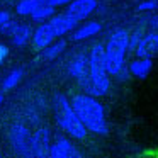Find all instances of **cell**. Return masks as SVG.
Wrapping results in <instances>:
<instances>
[{
  "label": "cell",
  "mask_w": 158,
  "mask_h": 158,
  "mask_svg": "<svg viewBox=\"0 0 158 158\" xmlns=\"http://www.w3.org/2000/svg\"><path fill=\"white\" fill-rule=\"evenodd\" d=\"M72 109L80 119V123L85 126L87 131H92L95 134H107L109 126L106 119V110L104 106L92 95L78 94L72 99Z\"/></svg>",
  "instance_id": "cell-1"
},
{
  "label": "cell",
  "mask_w": 158,
  "mask_h": 158,
  "mask_svg": "<svg viewBox=\"0 0 158 158\" xmlns=\"http://www.w3.org/2000/svg\"><path fill=\"white\" fill-rule=\"evenodd\" d=\"M53 114H55V121L68 136L75 138V139H85L87 129L77 114L73 112L72 104L63 94H55L53 95Z\"/></svg>",
  "instance_id": "cell-2"
},
{
  "label": "cell",
  "mask_w": 158,
  "mask_h": 158,
  "mask_svg": "<svg viewBox=\"0 0 158 158\" xmlns=\"http://www.w3.org/2000/svg\"><path fill=\"white\" fill-rule=\"evenodd\" d=\"M89 75H90V90L87 95L92 97H104L109 92V75L106 70V61H104V46L100 43L92 46L89 55Z\"/></svg>",
  "instance_id": "cell-3"
},
{
  "label": "cell",
  "mask_w": 158,
  "mask_h": 158,
  "mask_svg": "<svg viewBox=\"0 0 158 158\" xmlns=\"http://www.w3.org/2000/svg\"><path fill=\"white\" fill-rule=\"evenodd\" d=\"M127 51V32L124 29H117L109 38L104 46V61H106L107 75L116 77L124 68V56Z\"/></svg>",
  "instance_id": "cell-4"
},
{
  "label": "cell",
  "mask_w": 158,
  "mask_h": 158,
  "mask_svg": "<svg viewBox=\"0 0 158 158\" xmlns=\"http://www.w3.org/2000/svg\"><path fill=\"white\" fill-rule=\"evenodd\" d=\"M10 143L14 151L21 158H32L31 151V134L22 124H14L10 129Z\"/></svg>",
  "instance_id": "cell-5"
},
{
  "label": "cell",
  "mask_w": 158,
  "mask_h": 158,
  "mask_svg": "<svg viewBox=\"0 0 158 158\" xmlns=\"http://www.w3.org/2000/svg\"><path fill=\"white\" fill-rule=\"evenodd\" d=\"M70 75L78 82V85L89 94L90 90V75H89V60L85 55H77L70 63Z\"/></svg>",
  "instance_id": "cell-6"
},
{
  "label": "cell",
  "mask_w": 158,
  "mask_h": 158,
  "mask_svg": "<svg viewBox=\"0 0 158 158\" xmlns=\"http://www.w3.org/2000/svg\"><path fill=\"white\" fill-rule=\"evenodd\" d=\"M51 148V134L48 127H39L31 136V151L32 158H49Z\"/></svg>",
  "instance_id": "cell-7"
},
{
  "label": "cell",
  "mask_w": 158,
  "mask_h": 158,
  "mask_svg": "<svg viewBox=\"0 0 158 158\" xmlns=\"http://www.w3.org/2000/svg\"><path fill=\"white\" fill-rule=\"evenodd\" d=\"M49 158H82L78 148L66 138H56L49 148Z\"/></svg>",
  "instance_id": "cell-8"
},
{
  "label": "cell",
  "mask_w": 158,
  "mask_h": 158,
  "mask_svg": "<svg viewBox=\"0 0 158 158\" xmlns=\"http://www.w3.org/2000/svg\"><path fill=\"white\" fill-rule=\"evenodd\" d=\"M95 9H97V0H73V2L68 4V7H66L65 15L75 19V21H83Z\"/></svg>",
  "instance_id": "cell-9"
},
{
  "label": "cell",
  "mask_w": 158,
  "mask_h": 158,
  "mask_svg": "<svg viewBox=\"0 0 158 158\" xmlns=\"http://www.w3.org/2000/svg\"><path fill=\"white\" fill-rule=\"evenodd\" d=\"M134 51H136L138 58L153 60L158 55V32H151V34L143 36Z\"/></svg>",
  "instance_id": "cell-10"
},
{
  "label": "cell",
  "mask_w": 158,
  "mask_h": 158,
  "mask_svg": "<svg viewBox=\"0 0 158 158\" xmlns=\"http://www.w3.org/2000/svg\"><path fill=\"white\" fill-rule=\"evenodd\" d=\"M55 39H56V36H55L53 27L49 26V22L41 24L34 32H32V44H34L36 49H44V48H48V46L51 44L53 41H55Z\"/></svg>",
  "instance_id": "cell-11"
},
{
  "label": "cell",
  "mask_w": 158,
  "mask_h": 158,
  "mask_svg": "<svg viewBox=\"0 0 158 158\" xmlns=\"http://www.w3.org/2000/svg\"><path fill=\"white\" fill-rule=\"evenodd\" d=\"M49 26L53 27L56 38H61L66 32H70V31L78 27V21H75V19L68 17V15H65V14H60V15H53L51 21H49Z\"/></svg>",
  "instance_id": "cell-12"
},
{
  "label": "cell",
  "mask_w": 158,
  "mask_h": 158,
  "mask_svg": "<svg viewBox=\"0 0 158 158\" xmlns=\"http://www.w3.org/2000/svg\"><path fill=\"white\" fill-rule=\"evenodd\" d=\"M151 68H153V61L151 60H144V58H138L134 60L133 63L129 65V68H127V72L131 73V75L134 77V78H146L148 75H150Z\"/></svg>",
  "instance_id": "cell-13"
},
{
  "label": "cell",
  "mask_w": 158,
  "mask_h": 158,
  "mask_svg": "<svg viewBox=\"0 0 158 158\" xmlns=\"http://www.w3.org/2000/svg\"><path fill=\"white\" fill-rule=\"evenodd\" d=\"M31 36H32V31L27 24H17V27L14 29L12 32V44L14 46H26L29 41H31Z\"/></svg>",
  "instance_id": "cell-14"
},
{
  "label": "cell",
  "mask_w": 158,
  "mask_h": 158,
  "mask_svg": "<svg viewBox=\"0 0 158 158\" xmlns=\"http://www.w3.org/2000/svg\"><path fill=\"white\" fill-rule=\"evenodd\" d=\"M100 22H87V24H83V26H80V27H77L75 29V32L72 34V39L73 41H82V39H87V38H90V36H94V34H97V32L100 31Z\"/></svg>",
  "instance_id": "cell-15"
},
{
  "label": "cell",
  "mask_w": 158,
  "mask_h": 158,
  "mask_svg": "<svg viewBox=\"0 0 158 158\" xmlns=\"http://www.w3.org/2000/svg\"><path fill=\"white\" fill-rule=\"evenodd\" d=\"M65 48H66V41H65V39H58L56 43H51L48 48L43 49V58H44V60L58 58V56L65 51Z\"/></svg>",
  "instance_id": "cell-16"
},
{
  "label": "cell",
  "mask_w": 158,
  "mask_h": 158,
  "mask_svg": "<svg viewBox=\"0 0 158 158\" xmlns=\"http://www.w3.org/2000/svg\"><path fill=\"white\" fill-rule=\"evenodd\" d=\"M22 77H24V70H22V68L12 70V72L9 73L4 80H2V89H4V90H10V89H14V87H17V83L22 80Z\"/></svg>",
  "instance_id": "cell-17"
},
{
  "label": "cell",
  "mask_w": 158,
  "mask_h": 158,
  "mask_svg": "<svg viewBox=\"0 0 158 158\" xmlns=\"http://www.w3.org/2000/svg\"><path fill=\"white\" fill-rule=\"evenodd\" d=\"M48 0H21L17 4V14L19 15H31L34 9L46 4Z\"/></svg>",
  "instance_id": "cell-18"
},
{
  "label": "cell",
  "mask_w": 158,
  "mask_h": 158,
  "mask_svg": "<svg viewBox=\"0 0 158 158\" xmlns=\"http://www.w3.org/2000/svg\"><path fill=\"white\" fill-rule=\"evenodd\" d=\"M53 14H55V7H51V5L46 2V4L39 5L38 9H34L31 14V17L34 19V21L41 22V21H46V19H51Z\"/></svg>",
  "instance_id": "cell-19"
},
{
  "label": "cell",
  "mask_w": 158,
  "mask_h": 158,
  "mask_svg": "<svg viewBox=\"0 0 158 158\" xmlns=\"http://www.w3.org/2000/svg\"><path fill=\"white\" fill-rule=\"evenodd\" d=\"M141 38H143V31H141V29H136L133 34H127V49H129V51H134L136 46L139 44Z\"/></svg>",
  "instance_id": "cell-20"
},
{
  "label": "cell",
  "mask_w": 158,
  "mask_h": 158,
  "mask_svg": "<svg viewBox=\"0 0 158 158\" xmlns=\"http://www.w3.org/2000/svg\"><path fill=\"white\" fill-rule=\"evenodd\" d=\"M155 9H158V0H144V2H141L138 5V10L139 12H151Z\"/></svg>",
  "instance_id": "cell-21"
},
{
  "label": "cell",
  "mask_w": 158,
  "mask_h": 158,
  "mask_svg": "<svg viewBox=\"0 0 158 158\" xmlns=\"http://www.w3.org/2000/svg\"><path fill=\"white\" fill-rule=\"evenodd\" d=\"M17 27V22L12 21V19H9L7 22H4V24L0 26V32L4 36H12V32H14V29Z\"/></svg>",
  "instance_id": "cell-22"
},
{
  "label": "cell",
  "mask_w": 158,
  "mask_h": 158,
  "mask_svg": "<svg viewBox=\"0 0 158 158\" xmlns=\"http://www.w3.org/2000/svg\"><path fill=\"white\" fill-rule=\"evenodd\" d=\"M7 56H9V46L0 43V65L5 61V58H7Z\"/></svg>",
  "instance_id": "cell-23"
},
{
  "label": "cell",
  "mask_w": 158,
  "mask_h": 158,
  "mask_svg": "<svg viewBox=\"0 0 158 158\" xmlns=\"http://www.w3.org/2000/svg\"><path fill=\"white\" fill-rule=\"evenodd\" d=\"M73 0H48V4L51 7H60V5H65V4H70Z\"/></svg>",
  "instance_id": "cell-24"
},
{
  "label": "cell",
  "mask_w": 158,
  "mask_h": 158,
  "mask_svg": "<svg viewBox=\"0 0 158 158\" xmlns=\"http://www.w3.org/2000/svg\"><path fill=\"white\" fill-rule=\"evenodd\" d=\"M9 19H10V14L7 10H0V26L4 24V22H7Z\"/></svg>",
  "instance_id": "cell-25"
},
{
  "label": "cell",
  "mask_w": 158,
  "mask_h": 158,
  "mask_svg": "<svg viewBox=\"0 0 158 158\" xmlns=\"http://www.w3.org/2000/svg\"><path fill=\"white\" fill-rule=\"evenodd\" d=\"M2 104H4V94L0 92V106H2Z\"/></svg>",
  "instance_id": "cell-26"
},
{
  "label": "cell",
  "mask_w": 158,
  "mask_h": 158,
  "mask_svg": "<svg viewBox=\"0 0 158 158\" xmlns=\"http://www.w3.org/2000/svg\"><path fill=\"white\" fill-rule=\"evenodd\" d=\"M0 158H4V156H2V151H0Z\"/></svg>",
  "instance_id": "cell-27"
}]
</instances>
